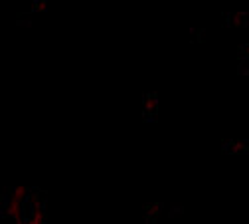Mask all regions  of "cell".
Here are the masks:
<instances>
[]
</instances>
